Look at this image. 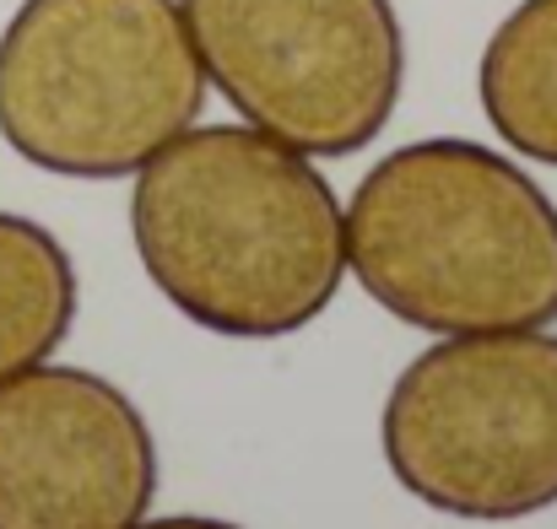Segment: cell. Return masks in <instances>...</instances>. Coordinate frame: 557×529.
<instances>
[{
	"label": "cell",
	"instance_id": "8",
	"mask_svg": "<svg viewBox=\"0 0 557 529\" xmlns=\"http://www.w3.org/2000/svg\"><path fill=\"white\" fill-rule=\"evenodd\" d=\"M82 281L65 243L16 211H0V383L49 362L71 336Z\"/></svg>",
	"mask_w": 557,
	"mask_h": 529
},
{
	"label": "cell",
	"instance_id": "2",
	"mask_svg": "<svg viewBox=\"0 0 557 529\" xmlns=\"http://www.w3.org/2000/svg\"><path fill=\"white\" fill-rule=\"evenodd\" d=\"M347 276L422 336L553 330L557 205L482 141L395 147L347 200Z\"/></svg>",
	"mask_w": 557,
	"mask_h": 529
},
{
	"label": "cell",
	"instance_id": "3",
	"mask_svg": "<svg viewBox=\"0 0 557 529\" xmlns=\"http://www.w3.org/2000/svg\"><path fill=\"white\" fill-rule=\"evenodd\" d=\"M206 87L180 0H22L0 27V141L38 174L136 178Z\"/></svg>",
	"mask_w": 557,
	"mask_h": 529
},
{
	"label": "cell",
	"instance_id": "7",
	"mask_svg": "<svg viewBox=\"0 0 557 529\" xmlns=\"http://www.w3.org/2000/svg\"><path fill=\"white\" fill-rule=\"evenodd\" d=\"M476 98L509 152L557 168V0H520L493 27Z\"/></svg>",
	"mask_w": 557,
	"mask_h": 529
},
{
	"label": "cell",
	"instance_id": "5",
	"mask_svg": "<svg viewBox=\"0 0 557 529\" xmlns=\"http://www.w3.org/2000/svg\"><path fill=\"white\" fill-rule=\"evenodd\" d=\"M206 81L304 158H358L400 103L406 38L389 0H180Z\"/></svg>",
	"mask_w": 557,
	"mask_h": 529
},
{
	"label": "cell",
	"instance_id": "4",
	"mask_svg": "<svg viewBox=\"0 0 557 529\" xmlns=\"http://www.w3.org/2000/svg\"><path fill=\"white\" fill-rule=\"evenodd\" d=\"M379 449L400 492L444 519L509 525L557 508V336L433 341L395 373Z\"/></svg>",
	"mask_w": 557,
	"mask_h": 529
},
{
	"label": "cell",
	"instance_id": "9",
	"mask_svg": "<svg viewBox=\"0 0 557 529\" xmlns=\"http://www.w3.org/2000/svg\"><path fill=\"white\" fill-rule=\"evenodd\" d=\"M136 529H244L227 519H206V514H169V519H141Z\"/></svg>",
	"mask_w": 557,
	"mask_h": 529
},
{
	"label": "cell",
	"instance_id": "6",
	"mask_svg": "<svg viewBox=\"0 0 557 529\" xmlns=\"http://www.w3.org/2000/svg\"><path fill=\"white\" fill-rule=\"evenodd\" d=\"M158 503V438L92 367L0 383V529H136Z\"/></svg>",
	"mask_w": 557,
	"mask_h": 529
},
{
	"label": "cell",
	"instance_id": "1",
	"mask_svg": "<svg viewBox=\"0 0 557 529\" xmlns=\"http://www.w3.org/2000/svg\"><path fill=\"white\" fill-rule=\"evenodd\" d=\"M147 281L222 341H287L347 281V205L298 147L255 125H189L131 189Z\"/></svg>",
	"mask_w": 557,
	"mask_h": 529
}]
</instances>
